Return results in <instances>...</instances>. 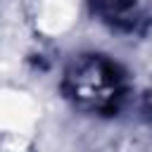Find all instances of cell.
Segmentation results:
<instances>
[{"instance_id":"1","label":"cell","mask_w":152,"mask_h":152,"mask_svg":"<svg viewBox=\"0 0 152 152\" xmlns=\"http://www.w3.org/2000/svg\"><path fill=\"white\" fill-rule=\"evenodd\" d=\"M66 81H69V95L74 97V102H78L86 109L100 112V109L114 107L119 97L116 69L100 57H88L74 64Z\"/></svg>"}]
</instances>
